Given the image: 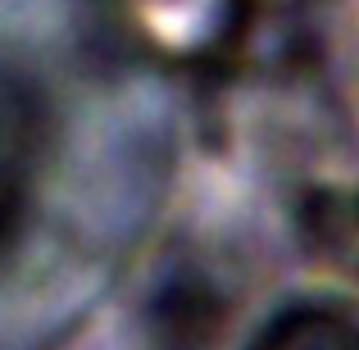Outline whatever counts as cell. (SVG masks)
I'll list each match as a JSON object with an SVG mask.
<instances>
[{
	"mask_svg": "<svg viewBox=\"0 0 359 350\" xmlns=\"http://www.w3.org/2000/svg\"><path fill=\"white\" fill-rule=\"evenodd\" d=\"M255 350H351V342H346V332L327 314H305V309H296V314H287L282 323H273L269 332L259 337Z\"/></svg>",
	"mask_w": 359,
	"mask_h": 350,
	"instance_id": "obj_1",
	"label": "cell"
}]
</instances>
